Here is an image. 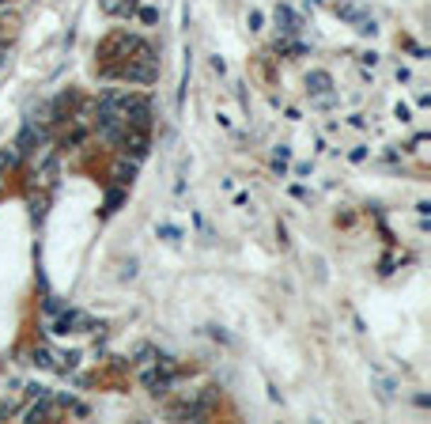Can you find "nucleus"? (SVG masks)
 Listing matches in <instances>:
<instances>
[{
	"label": "nucleus",
	"mask_w": 431,
	"mask_h": 424,
	"mask_svg": "<svg viewBox=\"0 0 431 424\" xmlns=\"http://www.w3.org/2000/svg\"><path fill=\"white\" fill-rule=\"evenodd\" d=\"M57 311H64V303L57 296H46V314H57Z\"/></svg>",
	"instance_id": "nucleus-18"
},
{
	"label": "nucleus",
	"mask_w": 431,
	"mask_h": 424,
	"mask_svg": "<svg viewBox=\"0 0 431 424\" xmlns=\"http://www.w3.org/2000/svg\"><path fill=\"white\" fill-rule=\"evenodd\" d=\"M276 27H280L284 30V35H299V16H295L292 12V8H287V4H280V8H276Z\"/></svg>",
	"instance_id": "nucleus-8"
},
{
	"label": "nucleus",
	"mask_w": 431,
	"mask_h": 424,
	"mask_svg": "<svg viewBox=\"0 0 431 424\" xmlns=\"http://www.w3.org/2000/svg\"><path fill=\"white\" fill-rule=\"evenodd\" d=\"M27 205H30V216H35V224L46 220V209H50V201H46V197H30Z\"/></svg>",
	"instance_id": "nucleus-11"
},
{
	"label": "nucleus",
	"mask_w": 431,
	"mask_h": 424,
	"mask_svg": "<svg viewBox=\"0 0 431 424\" xmlns=\"http://www.w3.org/2000/svg\"><path fill=\"white\" fill-rule=\"evenodd\" d=\"M287 156H292V148H287V144H276V148H272V159H276V163H287Z\"/></svg>",
	"instance_id": "nucleus-17"
},
{
	"label": "nucleus",
	"mask_w": 431,
	"mask_h": 424,
	"mask_svg": "<svg viewBox=\"0 0 431 424\" xmlns=\"http://www.w3.org/2000/svg\"><path fill=\"white\" fill-rule=\"evenodd\" d=\"M137 171H140V163H137V159L121 156V159L114 163V182H117L121 190H125V186H132V178H137Z\"/></svg>",
	"instance_id": "nucleus-7"
},
{
	"label": "nucleus",
	"mask_w": 431,
	"mask_h": 424,
	"mask_svg": "<svg viewBox=\"0 0 431 424\" xmlns=\"http://www.w3.org/2000/svg\"><path fill=\"white\" fill-rule=\"evenodd\" d=\"M306 91H311V99L333 95V76H329L326 69H311V72H306Z\"/></svg>",
	"instance_id": "nucleus-5"
},
{
	"label": "nucleus",
	"mask_w": 431,
	"mask_h": 424,
	"mask_svg": "<svg viewBox=\"0 0 431 424\" xmlns=\"http://www.w3.org/2000/svg\"><path fill=\"white\" fill-rule=\"evenodd\" d=\"M27 394H30V398H46V394H53V390H50V386H42V383H30V386H27Z\"/></svg>",
	"instance_id": "nucleus-16"
},
{
	"label": "nucleus",
	"mask_w": 431,
	"mask_h": 424,
	"mask_svg": "<svg viewBox=\"0 0 431 424\" xmlns=\"http://www.w3.org/2000/svg\"><path fill=\"white\" fill-rule=\"evenodd\" d=\"M8 8H12V0H0V12H8Z\"/></svg>",
	"instance_id": "nucleus-25"
},
{
	"label": "nucleus",
	"mask_w": 431,
	"mask_h": 424,
	"mask_svg": "<svg viewBox=\"0 0 431 424\" xmlns=\"http://www.w3.org/2000/svg\"><path fill=\"white\" fill-rule=\"evenodd\" d=\"M246 23H250V30H261V27H265V16H261V12H250Z\"/></svg>",
	"instance_id": "nucleus-20"
},
{
	"label": "nucleus",
	"mask_w": 431,
	"mask_h": 424,
	"mask_svg": "<svg viewBox=\"0 0 431 424\" xmlns=\"http://www.w3.org/2000/svg\"><path fill=\"white\" fill-rule=\"evenodd\" d=\"M208 413H212V394L190 398V401H178V406H171V417H174V420H205Z\"/></svg>",
	"instance_id": "nucleus-2"
},
{
	"label": "nucleus",
	"mask_w": 431,
	"mask_h": 424,
	"mask_svg": "<svg viewBox=\"0 0 431 424\" xmlns=\"http://www.w3.org/2000/svg\"><path fill=\"white\" fill-rule=\"evenodd\" d=\"M393 114L401 118V122H408V106H405V103H397V106H393Z\"/></svg>",
	"instance_id": "nucleus-23"
},
{
	"label": "nucleus",
	"mask_w": 431,
	"mask_h": 424,
	"mask_svg": "<svg viewBox=\"0 0 431 424\" xmlns=\"http://www.w3.org/2000/svg\"><path fill=\"white\" fill-rule=\"evenodd\" d=\"M4 64H8V50L0 46V69H4Z\"/></svg>",
	"instance_id": "nucleus-24"
},
{
	"label": "nucleus",
	"mask_w": 431,
	"mask_h": 424,
	"mask_svg": "<svg viewBox=\"0 0 431 424\" xmlns=\"http://www.w3.org/2000/svg\"><path fill=\"white\" fill-rule=\"evenodd\" d=\"M12 413H16V406H12V401H0V420H4V417H12Z\"/></svg>",
	"instance_id": "nucleus-22"
},
{
	"label": "nucleus",
	"mask_w": 431,
	"mask_h": 424,
	"mask_svg": "<svg viewBox=\"0 0 431 424\" xmlns=\"http://www.w3.org/2000/svg\"><path fill=\"white\" fill-rule=\"evenodd\" d=\"M76 330H95V322L84 311H57L53 314V333H76Z\"/></svg>",
	"instance_id": "nucleus-3"
},
{
	"label": "nucleus",
	"mask_w": 431,
	"mask_h": 424,
	"mask_svg": "<svg viewBox=\"0 0 431 424\" xmlns=\"http://www.w3.org/2000/svg\"><path fill=\"white\" fill-rule=\"evenodd\" d=\"M42 140H46V125H35V122H27L23 129H19V137H16V144H12V148L19 151V159H23V156H35Z\"/></svg>",
	"instance_id": "nucleus-4"
},
{
	"label": "nucleus",
	"mask_w": 431,
	"mask_h": 424,
	"mask_svg": "<svg viewBox=\"0 0 431 424\" xmlns=\"http://www.w3.org/2000/svg\"><path fill=\"white\" fill-rule=\"evenodd\" d=\"M125 201V190L114 186V190H106V212H117V205Z\"/></svg>",
	"instance_id": "nucleus-13"
},
{
	"label": "nucleus",
	"mask_w": 431,
	"mask_h": 424,
	"mask_svg": "<svg viewBox=\"0 0 431 424\" xmlns=\"http://www.w3.org/2000/svg\"><path fill=\"white\" fill-rule=\"evenodd\" d=\"M151 356H156V349H151V345H140V349H137V360H140V364H148Z\"/></svg>",
	"instance_id": "nucleus-19"
},
{
	"label": "nucleus",
	"mask_w": 431,
	"mask_h": 424,
	"mask_svg": "<svg viewBox=\"0 0 431 424\" xmlns=\"http://www.w3.org/2000/svg\"><path fill=\"white\" fill-rule=\"evenodd\" d=\"M137 4H140V0H137Z\"/></svg>",
	"instance_id": "nucleus-26"
},
{
	"label": "nucleus",
	"mask_w": 431,
	"mask_h": 424,
	"mask_svg": "<svg viewBox=\"0 0 431 424\" xmlns=\"http://www.w3.org/2000/svg\"><path fill=\"white\" fill-rule=\"evenodd\" d=\"M16 167H19V151L16 148H0V186H4L8 171H16Z\"/></svg>",
	"instance_id": "nucleus-9"
},
{
	"label": "nucleus",
	"mask_w": 431,
	"mask_h": 424,
	"mask_svg": "<svg viewBox=\"0 0 431 424\" xmlns=\"http://www.w3.org/2000/svg\"><path fill=\"white\" fill-rule=\"evenodd\" d=\"M117 148H121V156H129V159H137V163L148 159V151H151L148 129H129V125H125V133H121Z\"/></svg>",
	"instance_id": "nucleus-1"
},
{
	"label": "nucleus",
	"mask_w": 431,
	"mask_h": 424,
	"mask_svg": "<svg viewBox=\"0 0 431 424\" xmlns=\"http://www.w3.org/2000/svg\"><path fill=\"white\" fill-rule=\"evenodd\" d=\"M53 409H57V398H53V394H46V398H35V406H27V409H23V420H27V424L50 420V417H53Z\"/></svg>",
	"instance_id": "nucleus-6"
},
{
	"label": "nucleus",
	"mask_w": 431,
	"mask_h": 424,
	"mask_svg": "<svg viewBox=\"0 0 431 424\" xmlns=\"http://www.w3.org/2000/svg\"><path fill=\"white\" fill-rule=\"evenodd\" d=\"M348 159H352V163H363V159H367V148H352Z\"/></svg>",
	"instance_id": "nucleus-21"
},
{
	"label": "nucleus",
	"mask_w": 431,
	"mask_h": 424,
	"mask_svg": "<svg viewBox=\"0 0 431 424\" xmlns=\"http://www.w3.org/2000/svg\"><path fill=\"white\" fill-rule=\"evenodd\" d=\"M140 23H159V8H140Z\"/></svg>",
	"instance_id": "nucleus-15"
},
{
	"label": "nucleus",
	"mask_w": 431,
	"mask_h": 424,
	"mask_svg": "<svg viewBox=\"0 0 431 424\" xmlns=\"http://www.w3.org/2000/svg\"><path fill=\"white\" fill-rule=\"evenodd\" d=\"M87 140V129H72V133H64V140H61V148H80Z\"/></svg>",
	"instance_id": "nucleus-12"
},
{
	"label": "nucleus",
	"mask_w": 431,
	"mask_h": 424,
	"mask_svg": "<svg viewBox=\"0 0 431 424\" xmlns=\"http://www.w3.org/2000/svg\"><path fill=\"white\" fill-rule=\"evenodd\" d=\"M30 364H38V367H57V356H53L50 349H35V353H30Z\"/></svg>",
	"instance_id": "nucleus-10"
},
{
	"label": "nucleus",
	"mask_w": 431,
	"mask_h": 424,
	"mask_svg": "<svg viewBox=\"0 0 431 424\" xmlns=\"http://www.w3.org/2000/svg\"><path fill=\"white\" fill-rule=\"evenodd\" d=\"M53 175H57V156H46L42 159V182H53Z\"/></svg>",
	"instance_id": "nucleus-14"
}]
</instances>
